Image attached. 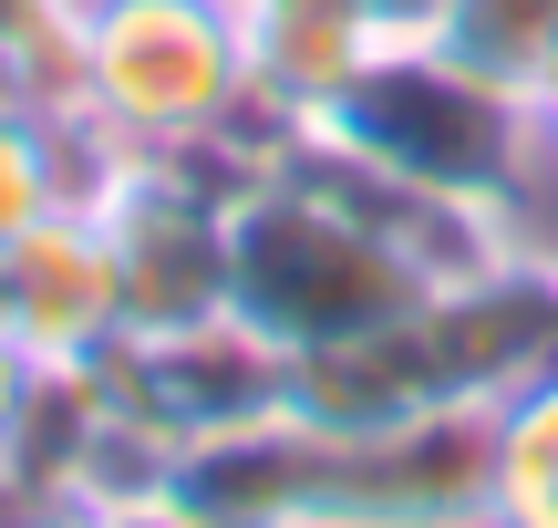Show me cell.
<instances>
[{
	"instance_id": "1",
	"label": "cell",
	"mask_w": 558,
	"mask_h": 528,
	"mask_svg": "<svg viewBox=\"0 0 558 528\" xmlns=\"http://www.w3.org/2000/svg\"><path fill=\"white\" fill-rule=\"evenodd\" d=\"M300 145H320L331 166L393 187V197L476 207L518 239V187L548 156L538 104L518 83H486L476 62H456L445 41H393L352 73V94L331 115L300 124Z\"/></svg>"
},
{
	"instance_id": "2",
	"label": "cell",
	"mask_w": 558,
	"mask_h": 528,
	"mask_svg": "<svg viewBox=\"0 0 558 528\" xmlns=\"http://www.w3.org/2000/svg\"><path fill=\"white\" fill-rule=\"evenodd\" d=\"M73 124L104 156H186L259 135L239 62V0H83L73 21Z\"/></svg>"
},
{
	"instance_id": "3",
	"label": "cell",
	"mask_w": 558,
	"mask_h": 528,
	"mask_svg": "<svg viewBox=\"0 0 558 528\" xmlns=\"http://www.w3.org/2000/svg\"><path fill=\"white\" fill-rule=\"evenodd\" d=\"M104 384H114V415L145 425L166 456L218 446V435H248L269 415H290V352L259 343L239 311L186 332H124L104 352Z\"/></svg>"
},
{
	"instance_id": "4",
	"label": "cell",
	"mask_w": 558,
	"mask_h": 528,
	"mask_svg": "<svg viewBox=\"0 0 558 528\" xmlns=\"http://www.w3.org/2000/svg\"><path fill=\"white\" fill-rule=\"evenodd\" d=\"M0 322L32 343V363H94L124 343V301H114V260L83 197L41 207L11 249H0Z\"/></svg>"
},
{
	"instance_id": "5",
	"label": "cell",
	"mask_w": 558,
	"mask_h": 528,
	"mask_svg": "<svg viewBox=\"0 0 558 528\" xmlns=\"http://www.w3.org/2000/svg\"><path fill=\"white\" fill-rule=\"evenodd\" d=\"M373 52H393V41L362 0H239V62H248L259 135H300L311 115H331Z\"/></svg>"
},
{
	"instance_id": "6",
	"label": "cell",
	"mask_w": 558,
	"mask_h": 528,
	"mask_svg": "<svg viewBox=\"0 0 558 528\" xmlns=\"http://www.w3.org/2000/svg\"><path fill=\"white\" fill-rule=\"evenodd\" d=\"M486 528H558V363H548V373H527V384L497 405Z\"/></svg>"
},
{
	"instance_id": "7",
	"label": "cell",
	"mask_w": 558,
	"mask_h": 528,
	"mask_svg": "<svg viewBox=\"0 0 558 528\" xmlns=\"http://www.w3.org/2000/svg\"><path fill=\"white\" fill-rule=\"evenodd\" d=\"M73 21H83V0H0V104L11 115L73 124V104H83Z\"/></svg>"
},
{
	"instance_id": "8",
	"label": "cell",
	"mask_w": 558,
	"mask_h": 528,
	"mask_svg": "<svg viewBox=\"0 0 558 528\" xmlns=\"http://www.w3.org/2000/svg\"><path fill=\"white\" fill-rule=\"evenodd\" d=\"M83 177H94V135H83V124L11 115V104H0V249H11L41 207L83 197Z\"/></svg>"
},
{
	"instance_id": "9",
	"label": "cell",
	"mask_w": 558,
	"mask_h": 528,
	"mask_svg": "<svg viewBox=\"0 0 558 528\" xmlns=\"http://www.w3.org/2000/svg\"><path fill=\"white\" fill-rule=\"evenodd\" d=\"M435 41L456 62H476L486 83H518L527 94L548 73V52H558V0H445Z\"/></svg>"
},
{
	"instance_id": "10",
	"label": "cell",
	"mask_w": 558,
	"mask_h": 528,
	"mask_svg": "<svg viewBox=\"0 0 558 528\" xmlns=\"http://www.w3.org/2000/svg\"><path fill=\"white\" fill-rule=\"evenodd\" d=\"M32 384H41V363H32V343H21V332L0 322V456H11V435H21V415H32Z\"/></svg>"
},
{
	"instance_id": "11",
	"label": "cell",
	"mask_w": 558,
	"mask_h": 528,
	"mask_svg": "<svg viewBox=\"0 0 558 528\" xmlns=\"http://www.w3.org/2000/svg\"><path fill=\"white\" fill-rule=\"evenodd\" d=\"M0 528H104L94 497H21V488H0Z\"/></svg>"
},
{
	"instance_id": "12",
	"label": "cell",
	"mask_w": 558,
	"mask_h": 528,
	"mask_svg": "<svg viewBox=\"0 0 558 528\" xmlns=\"http://www.w3.org/2000/svg\"><path fill=\"white\" fill-rule=\"evenodd\" d=\"M104 528H218V518H197L177 488H145V497H114V508H104Z\"/></svg>"
},
{
	"instance_id": "13",
	"label": "cell",
	"mask_w": 558,
	"mask_h": 528,
	"mask_svg": "<svg viewBox=\"0 0 558 528\" xmlns=\"http://www.w3.org/2000/svg\"><path fill=\"white\" fill-rule=\"evenodd\" d=\"M362 11L383 21V41H435V21H445V0H362Z\"/></svg>"
},
{
	"instance_id": "14",
	"label": "cell",
	"mask_w": 558,
	"mask_h": 528,
	"mask_svg": "<svg viewBox=\"0 0 558 528\" xmlns=\"http://www.w3.org/2000/svg\"><path fill=\"white\" fill-rule=\"evenodd\" d=\"M527 104H538V135H548V156H558V52H548V73L527 83Z\"/></svg>"
}]
</instances>
